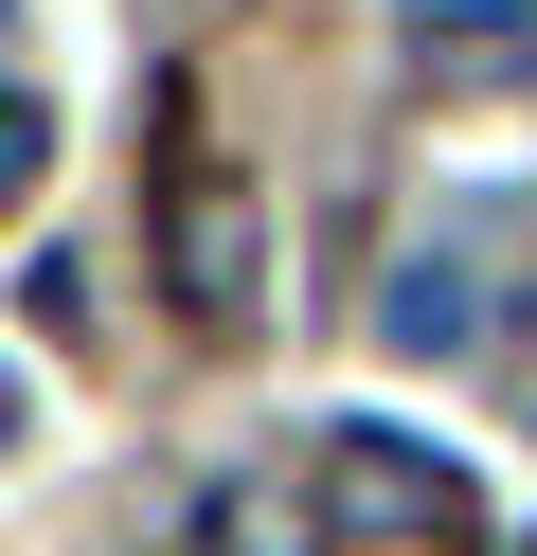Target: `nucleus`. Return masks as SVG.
<instances>
[{"mask_svg": "<svg viewBox=\"0 0 537 556\" xmlns=\"http://www.w3.org/2000/svg\"><path fill=\"white\" fill-rule=\"evenodd\" d=\"M143 216H162V305L197 341H251V324H269V216H251V180L197 144L179 90H162V180H143Z\"/></svg>", "mask_w": 537, "mask_h": 556, "instance_id": "1", "label": "nucleus"}, {"mask_svg": "<svg viewBox=\"0 0 537 556\" xmlns=\"http://www.w3.org/2000/svg\"><path fill=\"white\" fill-rule=\"evenodd\" d=\"M305 503H322V539H394V556H465L484 539V484L430 431H394V413H341V431H322Z\"/></svg>", "mask_w": 537, "mask_h": 556, "instance_id": "2", "label": "nucleus"}, {"mask_svg": "<svg viewBox=\"0 0 537 556\" xmlns=\"http://www.w3.org/2000/svg\"><path fill=\"white\" fill-rule=\"evenodd\" d=\"M394 54H412V90H520L537 73V0H412Z\"/></svg>", "mask_w": 537, "mask_h": 556, "instance_id": "3", "label": "nucleus"}, {"mask_svg": "<svg viewBox=\"0 0 537 556\" xmlns=\"http://www.w3.org/2000/svg\"><path fill=\"white\" fill-rule=\"evenodd\" d=\"M376 341L394 359H484V252H394V288H376Z\"/></svg>", "mask_w": 537, "mask_h": 556, "instance_id": "4", "label": "nucleus"}, {"mask_svg": "<svg viewBox=\"0 0 537 556\" xmlns=\"http://www.w3.org/2000/svg\"><path fill=\"white\" fill-rule=\"evenodd\" d=\"M197 556H322V503L269 484V467H233V484L197 503Z\"/></svg>", "mask_w": 537, "mask_h": 556, "instance_id": "5", "label": "nucleus"}, {"mask_svg": "<svg viewBox=\"0 0 537 556\" xmlns=\"http://www.w3.org/2000/svg\"><path fill=\"white\" fill-rule=\"evenodd\" d=\"M36 180H54V109H36V90H0V216H18Z\"/></svg>", "mask_w": 537, "mask_h": 556, "instance_id": "6", "label": "nucleus"}, {"mask_svg": "<svg viewBox=\"0 0 537 556\" xmlns=\"http://www.w3.org/2000/svg\"><path fill=\"white\" fill-rule=\"evenodd\" d=\"M0 448H18V377H0Z\"/></svg>", "mask_w": 537, "mask_h": 556, "instance_id": "7", "label": "nucleus"}]
</instances>
